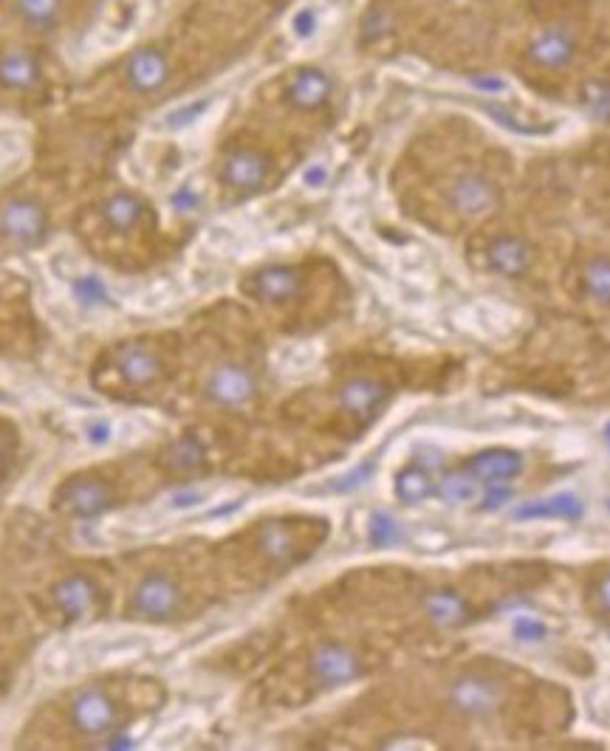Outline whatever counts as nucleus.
<instances>
[{"label": "nucleus", "instance_id": "1", "mask_svg": "<svg viewBox=\"0 0 610 751\" xmlns=\"http://www.w3.org/2000/svg\"><path fill=\"white\" fill-rule=\"evenodd\" d=\"M181 608V588L167 574H147L133 591V610L150 622H167Z\"/></svg>", "mask_w": 610, "mask_h": 751}, {"label": "nucleus", "instance_id": "2", "mask_svg": "<svg viewBox=\"0 0 610 751\" xmlns=\"http://www.w3.org/2000/svg\"><path fill=\"white\" fill-rule=\"evenodd\" d=\"M0 235L17 246H34L46 235V212L29 198L9 201L0 209Z\"/></svg>", "mask_w": 610, "mask_h": 751}, {"label": "nucleus", "instance_id": "3", "mask_svg": "<svg viewBox=\"0 0 610 751\" xmlns=\"http://www.w3.org/2000/svg\"><path fill=\"white\" fill-rule=\"evenodd\" d=\"M503 701V687L486 675H461L450 687V704L469 718H483L495 712Z\"/></svg>", "mask_w": 610, "mask_h": 751}, {"label": "nucleus", "instance_id": "4", "mask_svg": "<svg viewBox=\"0 0 610 751\" xmlns=\"http://www.w3.org/2000/svg\"><path fill=\"white\" fill-rule=\"evenodd\" d=\"M311 672L322 687H345L362 675V661L345 644H322L311 656Z\"/></svg>", "mask_w": 610, "mask_h": 751}, {"label": "nucleus", "instance_id": "5", "mask_svg": "<svg viewBox=\"0 0 610 751\" xmlns=\"http://www.w3.org/2000/svg\"><path fill=\"white\" fill-rule=\"evenodd\" d=\"M257 382L255 376L238 365H224L218 368L207 382V399L221 404V407H241L255 399Z\"/></svg>", "mask_w": 610, "mask_h": 751}, {"label": "nucleus", "instance_id": "6", "mask_svg": "<svg viewBox=\"0 0 610 751\" xmlns=\"http://www.w3.org/2000/svg\"><path fill=\"white\" fill-rule=\"evenodd\" d=\"M71 720L80 729L82 735H102L116 723V706L111 695L102 689L91 687L77 695V701L71 706Z\"/></svg>", "mask_w": 610, "mask_h": 751}, {"label": "nucleus", "instance_id": "7", "mask_svg": "<svg viewBox=\"0 0 610 751\" xmlns=\"http://www.w3.org/2000/svg\"><path fill=\"white\" fill-rule=\"evenodd\" d=\"M452 209L464 218H481L486 212H492L495 204H498V192L495 187L481 176H461L452 181L450 192Z\"/></svg>", "mask_w": 610, "mask_h": 751}, {"label": "nucleus", "instance_id": "8", "mask_svg": "<svg viewBox=\"0 0 610 751\" xmlns=\"http://www.w3.org/2000/svg\"><path fill=\"white\" fill-rule=\"evenodd\" d=\"M469 475L481 480L483 486H495V483H509L523 472V455L512 449H486L472 455L464 464Z\"/></svg>", "mask_w": 610, "mask_h": 751}, {"label": "nucleus", "instance_id": "9", "mask_svg": "<svg viewBox=\"0 0 610 751\" xmlns=\"http://www.w3.org/2000/svg\"><path fill=\"white\" fill-rule=\"evenodd\" d=\"M246 288L255 294L257 300H263V303H289L303 288V274L297 272V269H291V266H269V269L257 272L246 283Z\"/></svg>", "mask_w": 610, "mask_h": 751}, {"label": "nucleus", "instance_id": "10", "mask_svg": "<svg viewBox=\"0 0 610 751\" xmlns=\"http://www.w3.org/2000/svg\"><path fill=\"white\" fill-rule=\"evenodd\" d=\"M113 503L111 489L97 478H80L71 480L63 489V506L65 512L74 517H97V514L108 512Z\"/></svg>", "mask_w": 610, "mask_h": 751}, {"label": "nucleus", "instance_id": "11", "mask_svg": "<svg viewBox=\"0 0 610 751\" xmlns=\"http://www.w3.org/2000/svg\"><path fill=\"white\" fill-rule=\"evenodd\" d=\"M269 176V161L255 150H238L224 164V184L238 192H255Z\"/></svg>", "mask_w": 610, "mask_h": 751}, {"label": "nucleus", "instance_id": "12", "mask_svg": "<svg viewBox=\"0 0 610 751\" xmlns=\"http://www.w3.org/2000/svg\"><path fill=\"white\" fill-rule=\"evenodd\" d=\"M387 387L376 379H351L339 390V404L345 413H351L359 421H370L385 404Z\"/></svg>", "mask_w": 610, "mask_h": 751}, {"label": "nucleus", "instance_id": "13", "mask_svg": "<svg viewBox=\"0 0 610 751\" xmlns=\"http://www.w3.org/2000/svg\"><path fill=\"white\" fill-rule=\"evenodd\" d=\"M170 80V63L159 48H142L128 60V82L139 94L159 91Z\"/></svg>", "mask_w": 610, "mask_h": 751}, {"label": "nucleus", "instance_id": "14", "mask_svg": "<svg viewBox=\"0 0 610 751\" xmlns=\"http://www.w3.org/2000/svg\"><path fill=\"white\" fill-rule=\"evenodd\" d=\"M529 54L537 65L551 68V71H560V68H565V65L574 60V54H577V40L565 32V29H546V32L537 34V37L531 40Z\"/></svg>", "mask_w": 610, "mask_h": 751}, {"label": "nucleus", "instance_id": "15", "mask_svg": "<svg viewBox=\"0 0 610 751\" xmlns=\"http://www.w3.org/2000/svg\"><path fill=\"white\" fill-rule=\"evenodd\" d=\"M113 365L122 373L125 382L133 384H150L161 379V359L153 351H147L145 345H122L116 356H113Z\"/></svg>", "mask_w": 610, "mask_h": 751}, {"label": "nucleus", "instance_id": "16", "mask_svg": "<svg viewBox=\"0 0 610 751\" xmlns=\"http://www.w3.org/2000/svg\"><path fill=\"white\" fill-rule=\"evenodd\" d=\"M40 82V65L26 48L0 51V85L9 91H32Z\"/></svg>", "mask_w": 610, "mask_h": 751}, {"label": "nucleus", "instance_id": "17", "mask_svg": "<svg viewBox=\"0 0 610 751\" xmlns=\"http://www.w3.org/2000/svg\"><path fill=\"white\" fill-rule=\"evenodd\" d=\"M486 266L503 277H517L531 266V246L523 238H498L486 249Z\"/></svg>", "mask_w": 610, "mask_h": 751}, {"label": "nucleus", "instance_id": "18", "mask_svg": "<svg viewBox=\"0 0 610 751\" xmlns=\"http://www.w3.org/2000/svg\"><path fill=\"white\" fill-rule=\"evenodd\" d=\"M331 91H334V85H331V77L325 71H320V68H305V71H300L291 80L289 99L291 105H297L303 111H317V108H322L331 99Z\"/></svg>", "mask_w": 610, "mask_h": 751}, {"label": "nucleus", "instance_id": "19", "mask_svg": "<svg viewBox=\"0 0 610 751\" xmlns=\"http://www.w3.org/2000/svg\"><path fill=\"white\" fill-rule=\"evenodd\" d=\"M424 610L430 616V622L438 627H464L472 622V608L466 605V599L455 591H433L424 599Z\"/></svg>", "mask_w": 610, "mask_h": 751}, {"label": "nucleus", "instance_id": "20", "mask_svg": "<svg viewBox=\"0 0 610 751\" xmlns=\"http://www.w3.org/2000/svg\"><path fill=\"white\" fill-rule=\"evenodd\" d=\"M472 105L481 113H486L492 122H498L500 128L520 133V136H548L551 130L557 128L554 122L531 119V116H523V113H517L514 108H509V105H500V102H483V99H475Z\"/></svg>", "mask_w": 610, "mask_h": 751}, {"label": "nucleus", "instance_id": "21", "mask_svg": "<svg viewBox=\"0 0 610 751\" xmlns=\"http://www.w3.org/2000/svg\"><path fill=\"white\" fill-rule=\"evenodd\" d=\"M54 599L63 608L65 616L80 619L88 610L97 605V585L88 576H68L57 588H54Z\"/></svg>", "mask_w": 610, "mask_h": 751}, {"label": "nucleus", "instance_id": "22", "mask_svg": "<svg viewBox=\"0 0 610 751\" xmlns=\"http://www.w3.org/2000/svg\"><path fill=\"white\" fill-rule=\"evenodd\" d=\"M582 500L577 495H557L548 497V500H540V503H526L520 506L514 517L517 520H551V517H560V520H579L582 517Z\"/></svg>", "mask_w": 610, "mask_h": 751}, {"label": "nucleus", "instance_id": "23", "mask_svg": "<svg viewBox=\"0 0 610 751\" xmlns=\"http://www.w3.org/2000/svg\"><path fill=\"white\" fill-rule=\"evenodd\" d=\"M15 12L29 29L37 32H51L65 12V0H12Z\"/></svg>", "mask_w": 610, "mask_h": 751}, {"label": "nucleus", "instance_id": "24", "mask_svg": "<svg viewBox=\"0 0 610 751\" xmlns=\"http://www.w3.org/2000/svg\"><path fill=\"white\" fill-rule=\"evenodd\" d=\"M102 215H105V221L111 224V229H116V232H130L133 226L142 221L145 204H142V198H136V195H130V192H116V195H111V198L105 201Z\"/></svg>", "mask_w": 610, "mask_h": 751}, {"label": "nucleus", "instance_id": "25", "mask_svg": "<svg viewBox=\"0 0 610 751\" xmlns=\"http://www.w3.org/2000/svg\"><path fill=\"white\" fill-rule=\"evenodd\" d=\"M435 492L444 497L452 506H466V503H475L483 497V483L475 475H469L466 469H458V472H450L444 475L441 483L435 486Z\"/></svg>", "mask_w": 610, "mask_h": 751}, {"label": "nucleus", "instance_id": "26", "mask_svg": "<svg viewBox=\"0 0 610 751\" xmlns=\"http://www.w3.org/2000/svg\"><path fill=\"white\" fill-rule=\"evenodd\" d=\"M435 492V480L430 469L424 466H407L404 472H399L396 478V495L402 497L404 503H421Z\"/></svg>", "mask_w": 610, "mask_h": 751}, {"label": "nucleus", "instance_id": "27", "mask_svg": "<svg viewBox=\"0 0 610 751\" xmlns=\"http://www.w3.org/2000/svg\"><path fill=\"white\" fill-rule=\"evenodd\" d=\"M257 543L272 562H289L294 557V534L286 523H266L260 528Z\"/></svg>", "mask_w": 610, "mask_h": 751}, {"label": "nucleus", "instance_id": "28", "mask_svg": "<svg viewBox=\"0 0 610 751\" xmlns=\"http://www.w3.org/2000/svg\"><path fill=\"white\" fill-rule=\"evenodd\" d=\"M212 108V96H204V99H193V102H184V105H178L170 113H164V119L159 122L161 130H167V133H178V130H187L193 128L195 122H201L204 119V113Z\"/></svg>", "mask_w": 610, "mask_h": 751}, {"label": "nucleus", "instance_id": "29", "mask_svg": "<svg viewBox=\"0 0 610 751\" xmlns=\"http://www.w3.org/2000/svg\"><path fill=\"white\" fill-rule=\"evenodd\" d=\"M585 291L599 305H610V257H594L582 272Z\"/></svg>", "mask_w": 610, "mask_h": 751}, {"label": "nucleus", "instance_id": "30", "mask_svg": "<svg viewBox=\"0 0 610 751\" xmlns=\"http://www.w3.org/2000/svg\"><path fill=\"white\" fill-rule=\"evenodd\" d=\"M204 461H207V452L195 438H181L167 452V464L176 472H193L198 466H204Z\"/></svg>", "mask_w": 610, "mask_h": 751}, {"label": "nucleus", "instance_id": "31", "mask_svg": "<svg viewBox=\"0 0 610 751\" xmlns=\"http://www.w3.org/2000/svg\"><path fill=\"white\" fill-rule=\"evenodd\" d=\"M582 105L599 122H610V82L591 80L582 88Z\"/></svg>", "mask_w": 610, "mask_h": 751}, {"label": "nucleus", "instance_id": "32", "mask_svg": "<svg viewBox=\"0 0 610 751\" xmlns=\"http://www.w3.org/2000/svg\"><path fill=\"white\" fill-rule=\"evenodd\" d=\"M320 26H322V17L317 6H303V9H297V12L291 15V23H289L294 40H300V43H308L311 37H317Z\"/></svg>", "mask_w": 610, "mask_h": 751}, {"label": "nucleus", "instance_id": "33", "mask_svg": "<svg viewBox=\"0 0 610 751\" xmlns=\"http://www.w3.org/2000/svg\"><path fill=\"white\" fill-rule=\"evenodd\" d=\"M74 294H77V300L85 305H105L108 303V288L102 286V280L94 277V274H88V277H82L74 283Z\"/></svg>", "mask_w": 610, "mask_h": 751}, {"label": "nucleus", "instance_id": "34", "mask_svg": "<svg viewBox=\"0 0 610 751\" xmlns=\"http://www.w3.org/2000/svg\"><path fill=\"white\" fill-rule=\"evenodd\" d=\"M399 534H402V531H399L393 517H387V514H373V520H370V543L393 545L399 540Z\"/></svg>", "mask_w": 610, "mask_h": 751}, {"label": "nucleus", "instance_id": "35", "mask_svg": "<svg viewBox=\"0 0 610 751\" xmlns=\"http://www.w3.org/2000/svg\"><path fill=\"white\" fill-rule=\"evenodd\" d=\"M170 201H173V209L181 212V215H190V212H195V209L201 207V195H198L193 187H181V190H176Z\"/></svg>", "mask_w": 610, "mask_h": 751}, {"label": "nucleus", "instance_id": "36", "mask_svg": "<svg viewBox=\"0 0 610 751\" xmlns=\"http://www.w3.org/2000/svg\"><path fill=\"white\" fill-rule=\"evenodd\" d=\"M517 639L520 641H543L548 636V627L537 619H520L514 627Z\"/></svg>", "mask_w": 610, "mask_h": 751}, {"label": "nucleus", "instance_id": "37", "mask_svg": "<svg viewBox=\"0 0 610 751\" xmlns=\"http://www.w3.org/2000/svg\"><path fill=\"white\" fill-rule=\"evenodd\" d=\"M483 500L481 503V509H498V506H503L509 497H512V489L506 486V483H495V486H489L486 492H483Z\"/></svg>", "mask_w": 610, "mask_h": 751}, {"label": "nucleus", "instance_id": "38", "mask_svg": "<svg viewBox=\"0 0 610 751\" xmlns=\"http://www.w3.org/2000/svg\"><path fill=\"white\" fill-rule=\"evenodd\" d=\"M594 605L599 613H608L610 616V571L594 585Z\"/></svg>", "mask_w": 610, "mask_h": 751}, {"label": "nucleus", "instance_id": "39", "mask_svg": "<svg viewBox=\"0 0 610 751\" xmlns=\"http://www.w3.org/2000/svg\"><path fill=\"white\" fill-rule=\"evenodd\" d=\"M85 435H88V441L91 444H108L111 441V424L108 421H94V424H88V430H85Z\"/></svg>", "mask_w": 610, "mask_h": 751}, {"label": "nucleus", "instance_id": "40", "mask_svg": "<svg viewBox=\"0 0 610 751\" xmlns=\"http://www.w3.org/2000/svg\"><path fill=\"white\" fill-rule=\"evenodd\" d=\"M472 88L486 91V94H503L509 88V82L500 80V77H481V80H472Z\"/></svg>", "mask_w": 610, "mask_h": 751}, {"label": "nucleus", "instance_id": "41", "mask_svg": "<svg viewBox=\"0 0 610 751\" xmlns=\"http://www.w3.org/2000/svg\"><path fill=\"white\" fill-rule=\"evenodd\" d=\"M416 464L424 466V469H430V472H435V469H441V466H444V455H441V452H435V449H424V452H418L416 455Z\"/></svg>", "mask_w": 610, "mask_h": 751}, {"label": "nucleus", "instance_id": "42", "mask_svg": "<svg viewBox=\"0 0 610 751\" xmlns=\"http://www.w3.org/2000/svg\"><path fill=\"white\" fill-rule=\"evenodd\" d=\"M303 181L308 184V187H314V190H317V187H322V184L328 181V167H325V164H314V167H308Z\"/></svg>", "mask_w": 610, "mask_h": 751}, {"label": "nucleus", "instance_id": "43", "mask_svg": "<svg viewBox=\"0 0 610 751\" xmlns=\"http://www.w3.org/2000/svg\"><path fill=\"white\" fill-rule=\"evenodd\" d=\"M204 500L201 492H178L173 495V509H190V506H198Z\"/></svg>", "mask_w": 610, "mask_h": 751}, {"label": "nucleus", "instance_id": "44", "mask_svg": "<svg viewBox=\"0 0 610 751\" xmlns=\"http://www.w3.org/2000/svg\"><path fill=\"white\" fill-rule=\"evenodd\" d=\"M105 749H133V740H128V737H111L105 743Z\"/></svg>", "mask_w": 610, "mask_h": 751}, {"label": "nucleus", "instance_id": "45", "mask_svg": "<svg viewBox=\"0 0 610 751\" xmlns=\"http://www.w3.org/2000/svg\"><path fill=\"white\" fill-rule=\"evenodd\" d=\"M608 506H610V503H608Z\"/></svg>", "mask_w": 610, "mask_h": 751}]
</instances>
